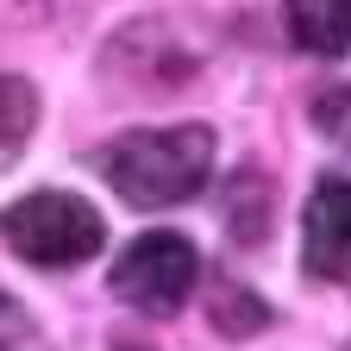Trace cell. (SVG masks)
Returning a JSON list of instances; mask_svg holds the SVG:
<instances>
[{"mask_svg":"<svg viewBox=\"0 0 351 351\" xmlns=\"http://www.w3.org/2000/svg\"><path fill=\"white\" fill-rule=\"evenodd\" d=\"M195 282H201V251L182 232H145L113 263V295L132 314H151V320H169L195 295Z\"/></svg>","mask_w":351,"mask_h":351,"instance_id":"3","label":"cell"},{"mask_svg":"<svg viewBox=\"0 0 351 351\" xmlns=\"http://www.w3.org/2000/svg\"><path fill=\"white\" fill-rule=\"evenodd\" d=\"M301 263L320 282H351V182L326 176L301 213Z\"/></svg>","mask_w":351,"mask_h":351,"instance_id":"4","label":"cell"},{"mask_svg":"<svg viewBox=\"0 0 351 351\" xmlns=\"http://www.w3.org/2000/svg\"><path fill=\"white\" fill-rule=\"evenodd\" d=\"M38 125V95L25 75H0V169H7Z\"/></svg>","mask_w":351,"mask_h":351,"instance_id":"6","label":"cell"},{"mask_svg":"<svg viewBox=\"0 0 351 351\" xmlns=\"http://www.w3.org/2000/svg\"><path fill=\"white\" fill-rule=\"evenodd\" d=\"M101 169L125 207H182L213 176V132L207 125H157L125 132L101 151Z\"/></svg>","mask_w":351,"mask_h":351,"instance_id":"1","label":"cell"},{"mask_svg":"<svg viewBox=\"0 0 351 351\" xmlns=\"http://www.w3.org/2000/svg\"><path fill=\"white\" fill-rule=\"evenodd\" d=\"M0 239H7L25 263H38V270H75V263L101 257L107 219L82 195L38 189V195H25V201H13L7 213H0Z\"/></svg>","mask_w":351,"mask_h":351,"instance_id":"2","label":"cell"},{"mask_svg":"<svg viewBox=\"0 0 351 351\" xmlns=\"http://www.w3.org/2000/svg\"><path fill=\"white\" fill-rule=\"evenodd\" d=\"M19 339H25V314H19L13 295H0V351H13Z\"/></svg>","mask_w":351,"mask_h":351,"instance_id":"7","label":"cell"},{"mask_svg":"<svg viewBox=\"0 0 351 351\" xmlns=\"http://www.w3.org/2000/svg\"><path fill=\"white\" fill-rule=\"evenodd\" d=\"M282 19L307 57H345L351 51V0H282Z\"/></svg>","mask_w":351,"mask_h":351,"instance_id":"5","label":"cell"}]
</instances>
